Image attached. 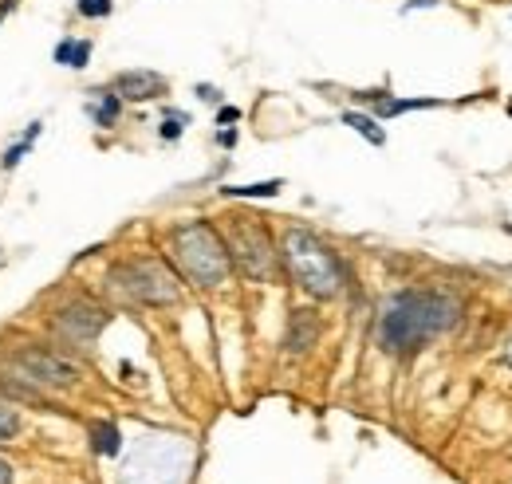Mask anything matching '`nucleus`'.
<instances>
[{
  "label": "nucleus",
  "mask_w": 512,
  "mask_h": 484,
  "mask_svg": "<svg viewBox=\"0 0 512 484\" xmlns=\"http://www.w3.org/2000/svg\"><path fill=\"white\" fill-rule=\"evenodd\" d=\"M461 319V303L438 288H406L383 303L379 315V347L390 355H414L438 335H446Z\"/></svg>",
  "instance_id": "1"
},
{
  "label": "nucleus",
  "mask_w": 512,
  "mask_h": 484,
  "mask_svg": "<svg viewBox=\"0 0 512 484\" xmlns=\"http://www.w3.org/2000/svg\"><path fill=\"white\" fill-rule=\"evenodd\" d=\"M280 256H284V268L292 272V280H296L308 296H316V300H335V296L343 292V264H339V256H335L316 233H308V229H288Z\"/></svg>",
  "instance_id": "2"
},
{
  "label": "nucleus",
  "mask_w": 512,
  "mask_h": 484,
  "mask_svg": "<svg viewBox=\"0 0 512 484\" xmlns=\"http://www.w3.org/2000/svg\"><path fill=\"white\" fill-rule=\"evenodd\" d=\"M170 256L178 260L182 276H186L190 284H197V288H217V284H225V276L233 272L225 237H221L209 221L178 225L174 237H170Z\"/></svg>",
  "instance_id": "3"
},
{
  "label": "nucleus",
  "mask_w": 512,
  "mask_h": 484,
  "mask_svg": "<svg viewBox=\"0 0 512 484\" xmlns=\"http://www.w3.org/2000/svg\"><path fill=\"white\" fill-rule=\"evenodd\" d=\"M107 288L115 296L130 303H146V307H166V303L182 300V280L166 260L154 256H138V260H123L107 272Z\"/></svg>",
  "instance_id": "4"
},
{
  "label": "nucleus",
  "mask_w": 512,
  "mask_h": 484,
  "mask_svg": "<svg viewBox=\"0 0 512 484\" xmlns=\"http://www.w3.org/2000/svg\"><path fill=\"white\" fill-rule=\"evenodd\" d=\"M225 248H229V260L249 280H268L276 272V244H272V233L264 229L260 217H229Z\"/></svg>",
  "instance_id": "5"
},
{
  "label": "nucleus",
  "mask_w": 512,
  "mask_h": 484,
  "mask_svg": "<svg viewBox=\"0 0 512 484\" xmlns=\"http://www.w3.org/2000/svg\"><path fill=\"white\" fill-rule=\"evenodd\" d=\"M12 366L24 374V382H36V386H75L79 382V366L71 363L67 355L52 351V347H40V343H28L12 355Z\"/></svg>",
  "instance_id": "6"
},
{
  "label": "nucleus",
  "mask_w": 512,
  "mask_h": 484,
  "mask_svg": "<svg viewBox=\"0 0 512 484\" xmlns=\"http://www.w3.org/2000/svg\"><path fill=\"white\" fill-rule=\"evenodd\" d=\"M103 327H107V311L95 307V303H67L52 319V331L60 339H67L71 347H91Z\"/></svg>",
  "instance_id": "7"
},
{
  "label": "nucleus",
  "mask_w": 512,
  "mask_h": 484,
  "mask_svg": "<svg viewBox=\"0 0 512 484\" xmlns=\"http://www.w3.org/2000/svg\"><path fill=\"white\" fill-rule=\"evenodd\" d=\"M115 95L127 103H146V99L166 95V79L158 71H123L115 75Z\"/></svg>",
  "instance_id": "8"
},
{
  "label": "nucleus",
  "mask_w": 512,
  "mask_h": 484,
  "mask_svg": "<svg viewBox=\"0 0 512 484\" xmlns=\"http://www.w3.org/2000/svg\"><path fill=\"white\" fill-rule=\"evenodd\" d=\"M316 335H320L316 315H312V311H292V323H288V339H284V347H288L292 355H300V351H308V347L316 343Z\"/></svg>",
  "instance_id": "9"
},
{
  "label": "nucleus",
  "mask_w": 512,
  "mask_h": 484,
  "mask_svg": "<svg viewBox=\"0 0 512 484\" xmlns=\"http://www.w3.org/2000/svg\"><path fill=\"white\" fill-rule=\"evenodd\" d=\"M91 449H95L99 457H119V453H123V433H119V425H111V422L91 425Z\"/></svg>",
  "instance_id": "10"
},
{
  "label": "nucleus",
  "mask_w": 512,
  "mask_h": 484,
  "mask_svg": "<svg viewBox=\"0 0 512 484\" xmlns=\"http://www.w3.org/2000/svg\"><path fill=\"white\" fill-rule=\"evenodd\" d=\"M430 107H442L438 99H379L375 95V115L379 119H394V115H406V111H430Z\"/></svg>",
  "instance_id": "11"
},
{
  "label": "nucleus",
  "mask_w": 512,
  "mask_h": 484,
  "mask_svg": "<svg viewBox=\"0 0 512 484\" xmlns=\"http://www.w3.org/2000/svg\"><path fill=\"white\" fill-rule=\"evenodd\" d=\"M87 60H91V40H75V36L60 40V48H56L60 67H87Z\"/></svg>",
  "instance_id": "12"
},
{
  "label": "nucleus",
  "mask_w": 512,
  "mask_h": 484,
  "mask_svg": "<svg viewBox=\"0 0 512 484\" xmlns=\"http://www.w3.org/2000/svg\"><path fill=\"white\" fill-rule=\"evenodd\" d=\"M95 95H99V99L91 103V119L99 122V126H115L123 99H119V95H111V91H95Z\"/></svg>",
  "instance_id": "13"
},
{
  "label": "nucleus",
  "mask_w": 512,
  "mask_h": 484,
  "mask_svg": "<svg viewBox=\"0 0 512 484\" xmlns=\"http://www.w3.org/2000/svg\"><path fill=\"white\" fill-rule=\"evenodd\" d=\"M343 126H351V130H359L367 142H375V146H383L386 142V134H383V126L371 119V115H359V111H343Z\"/></svg>",
  "instance_id": "14"
},
{
  "label": "nucleus",
  "mask_w": 512,
  "mask_h": 484,
  "mask_svg": "<svg viewBox=\"0 0 512 484\" xmlns=\"http://www.w3.org/2000/svg\"><path fill=\"white\" fill-rule=\"evenodd\" d=\"M284 189V182H256V185H229V197H276Z\"/></svg>",
  "instance_id": "15"
},
{
  "label": "nucleus",
  "mask_w": 512,
  "mask_h": 484,
  "mask_svg": "<svg viewBox=\"0 0 512 484\" xmlns=\"http://www.w3.org/2000/svg\"><path fill=\"white\" fill-rule=\"evenodd\" d=\"M36 134H40V122H32V126H28V134H24V138H20L16 146H8V154H4V170H12V166H16V162H20V158H24L28 150H32Z\"/></svg>",
  "instance_id": "16"
},
{
  "label": "nucleus",
  "mask_w": 512,
  "mask_h": 484,
  "mask_svg": "<svg viewBox=\"0 0 512 484\" xmlns=\"http://www.w3.org/2000/svg\"><path fill=\"white\" fill-rule=\"evenodd\" d=\"M190 126V115H182V111H170L166 119H162V138L166 142H174V138H182V130Z\"/></svg>",
  "instance_id": "17"
},
{
  "label": "nucleus",
  "mask_w": 512,
  "mask_h": 484,
  "mask_svg": "<svg viewBox=\"0 0 512 484\" xmlns=\"http://www.w3.org/2000/svg\"><path fill=\"white\" fill-rule=\"evenodd\" d=\"M75 8H79V16H87V20H103V16H111V0H75Z\"/></svg>",
  "instance_id": "18"
},
{
  "label": "nucleus",
  "mask_w": 512,
  "mask_h": 484,
  "mask_svg": "<svg viewBox=\"0 0 512 484\" xmlns=\"http://www.w3.org/2000/svg\"><path fill=\"white\" fill-rule=\"evenodd\" d=\"M16 433H20V414L8 410V406H0V441H8V437H16Z\"/></svg>",
  "instance_id": "19"
},
{
  "label": "nucleus",
  "mask_w": 512,
  "mask_h": 484,
  "mask_svg": "<svg viewBox=\"0 0 512 484\" xmlns=\"http://www.w3.org/2000/svg\"><path fill=\"white\" fill-rule=\"evenodd\" d=\"M237 119H241L237 107H221V115H217V122H237Z\"/></svg>",
  "instance_id": "20"
},
{
  "label": "nucleus",
  "mask_w": 512,
  "mask_h": 484,
  "mask_svg": "<svg viewBox=\"0 0 512 484\" xmlns=\"http://www.w3.org/2000/svg\"><path fill=\"white\" fill-rule=\"evenodd\" d=\"M0 484H12V465L0 457Z\"/></svg>",
  "instance_id": "21"
},
{
  "label": "nucleus",
  "mask_w": 512,
  "mask_h": 484,
  "mask_svg": "<svg viewBox=\"0 0 512 484\" xmlns=\"http://www.w3.org/2000/svg\"><path fill=\"white\" fill-rule=\"evenodd\" d=\"M438 0H414V4H406V12H414V8H434Z\"/></svg>",
  "instance_id": "22"
},
{
  "label": "nucleus",
  "mask_w": 512,
  "mask_h": 484,
  "mask_svg": "<svg viewBox=\"0 0 512 484\" xmlns=\"http://www.w3.org/2000/svg\"><path fill=\"white\" fill-rule=\"evenodd\" d=\"M16 8V0H0V24H4V16Z\"/></svg>",
  "instance_id": "23"
},
{
  "label": "nucleus",
  "mask_w": 512,
  "mask_h": 484,
  "mask_svg": "<svg viewBox=\"0 0 512 484\" xmlns=\"http://www.w3.org/2000/svg\"><path fill=\"white\" fill-rule=\"evenodd\" d=\"M505 366H512V339H509V347H505Z\"/></svg>",
  "instance_id": "24"
}]
</instances>
